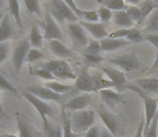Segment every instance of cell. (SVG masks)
Returning <instances> with one entry per match:
<instances>
[{"mask_svg":"<svg viewBox=\"0 0 158 137\" xmlns=\"http://www.w3.org/2000/svg\"><path fill=\"white\" fill-rule=\"evenodd\" d=\"M98 2L113 12L126 10L127 8L125 0H98Z\"/></svg>","mask_w":158,"mask_h":137,"instance_id":"28","label":"cell"},{"mask_svg":"<svg viewBox=\"0 0 158 137\" xmlns=\"http://www.w3.org/2000/svg\"><path fill=\"white\" fill-rule=\"evenodd\" d=\"M100 98H101L102 102L106 103L110 107H115L116 105L122 103H125V99L121 94V92L115 91L112 88L109 89H103L99 91Z\"/></svg>","mask_w":158,"mask_h":137,"instance_id":"16","label":"cell"},{"mask_svg":"<svg viewBox=\"0 0 158 137\" xmlns=\"http://www.w3.org/2000/svg\"><path fill=\"white\" fill-rule=\"evenodd\" d=\"M0 89L6 90V91L10 92V93H13V94L19 93V90L15 88V86H13L1 73H0Z\"/></svg>","mask_w":158,"mask_h":137,"instance_id":"38","label":"cell"},{"mask_svg":"<svg viewBox=\"0 0 158 137\" xmlns=\"http://www.w3.org/2000/svg\"><path fill=\"white\" fill-rule=\"evenodd\" d=\"M44 57L43 53L41 50H39L38 48H33L31 47L28 53V56H27V59H26V62H29V63H32L37 60H40Z\"/></svg>","mask_w":158,"mask_h":137,"instance_id":"40","label":"cell"},{"mask_svg":"<svg viewBox=\"0 0 158 137\" xmlns=\"http://www.w3.org/2000/svg\"><path fill=\"white\" fill-rule=\"evenodd\" d=\"M98 115H99L100 119L102 120V122L106 125V129H108L114 136L116 135L119 129L118 120H117L116 116L113 115L112 112H110L108 109H106V107H103V106H100L99 107V109H98Z\"/></svg>","mask_w":158,"mask_h":137,"instance_id":"12","label":"cell"},{"mask_svg":"<svg viewBox=\"0 0 158 137\" xmlns=\"http://www.w3.org/2000/svg\"><path fill=\"white\" fill-rule=\"evenodd\" d=\"M30 48H31V44L29 42V39L22 40L14 47V49L12 52V65L15 73L21 72L24 63L26 62V59H27Z\"/></svg>","mask_w":158,"mask_h":137,"instance_id":"7","label":"cell"},{"mask_svg":"<svg viewBox=\"0 0 158 137\" xmlns=\"http://www.w3.org/2000/svg\"><path fill=\"white\" fill-rule=\"evenodd\" d=\"M156 77H157V78H158V71H157V72H156Z\"/></svg>","mask_w":158,"mask_h":137,"instance_id":"55","label":"cell"},{"mask_svg":"<svg viewBox=\"0 0 158 137\" xmlns=\"http://www.w3.org/2000/svg\"><path fill=\"white\" fill-rule=\"evenodd\" d=\"M144 31L148 33H158V9H155L150 16L146 18Z\"/></svg>","mask_w":158,"mask_h":137,"instance_id":"27","label":"cell"},{"mask_svg":"<svg viewBox=\"0 0 158 137\" xmlns=\"http://www.w3.org/2000/svg\"><path fill=\"white\" fill-rule=\"evenodd\" d=\"M126 12L128 14V16L131 18V21L135 24H140L142 23V14H141V10H140L139 6H127L126 8Z\"/></svg>","mask_w":158,"mask_h":137,"instance_id":"31","label":"cell"},{"mask_svg":"<svg viewBox=\"0 0 158 137\" xmlns=\"http://www.w3.org/2000/svg\"><path fill=\"white\" fill-rule=\"evenodd\" d=\"M126 40H128L130 43H140V42L145 41V40H144V37L142 35V32L135 27L130 28Z\"/></svg>","mask_w":158,"mask_h":137,"instance_id":"34","label":"cell"},{"mask_svg":"<svg viewBox=\"0 0 158 137\" xmlns=\"http://www.w3.org/2000/svg\"><path fill=\"white\" fill-rule=\"evenodd\" d=\"M68 31L70 37L77 44L80 46H87L88 39L86 35V30L83 28V26L79 23H70L68 25Z\"/></svg>","mask_w":158,"mask_h":137,"instance_id":"15","label":"cell"},{"mask_svg":"<svg viewBox=\"0 0 158 137\" xmlns=\"http://www.w3.org/2000/svg\"><path fill=\"white\" fill-rule=\"evenodd\" d=\"M46 137H64L63 136V127L48 123V127L44 129Z\"/></svg>","mask_w":158,"mask_h":137,"instance_id":"33","label":"cell"},{"mask_svg":"<svg viewBox=\"0 0 158 137\" xmlns=\"http://www.w3.org/2000/svg\"><path fill=\"white\" fill-rule=\"evenodd\" d=\"M152 71H158V54L156 56V59H155L154 63H153V67H152Z\"/></svg>","mask_w":158,"mask_h":137,"instance_id":"52","label":"cell"},{"mask_svg":"<svg viewBox=\"0 0 158 137\" xmlns=\"http://www.w3.org/2000/svg\"><path fill=\"white\" fill-rule=\"evenodd\" d=\"M126 89H129L131 91L135 92L140 98L142 99L144 104V121H145V129L152 123L153 119L157 115V107H158V100L155 98H152L148 96L146 92H144L139 86L135 84L132 85H127Z\"/></svg>","mask_w":158,"mask_h":137,"instance_id":"1","label":"cell"},{"mask_svg":"<svg viewBox=\"0 0 158 137\" xmlns=\"http://www.w3.org/2000/svg\"><path fill=\"white\" fill-rule=\"evenodd\" d=\"M100 132H101V129L98 125H94L86 132L84 137H100Z\"/></svg>","mask_w":158,"mask_h":137,"instance_id":"47","label":"cell"},{"mask_svg":"<svg viewBox=\"0 0 158 137\" xmlns=\"http://www.w3.org/2000/svg\"><path fill=\"white\" fill-rule=\"evenodd\" d=\"M0 117H2V118H6V112H4V110H3V107H2V103H1V94H0Z\"/></svg>","mask_w":158,"mask_h":137,"instance_id":"51","label":"cell"},{"mask_svg":"<svg viewBox=\"0 0 158 137\" xmlns=\"http://www.w3.org/2000/svg\"><path fill=\"white\" fill-rule=\"evenodd\" d=\"M129 29H124V28H119V29L115 30V31L111 32L109 34V37H112V39H126L127 35L129 33Z\"/></svg>","mask_w":158,"mask_h":137,"instance_id":"43","label":"cell"},{"mask_svg":"<svg viewBox=\"0 0 158 137\" xmlns=\"http://www.w3.org/2000/svg\"><path fill=\"white\" fill-rule=\"evenodd\" d=\"M14 35V28L10 15H4L0 22V43L8 42Z\"/></svg>","mask_w":158,"mask_h":137,"instance_id":"19","label":"cell"},{"mask_svg":"<svg viewBox=\"0 0 158 137\" xmlns=\"http://www.w3.org/2000/svg\"><path fill=\"white\" fill-rule=\"evenodd\" d=\"M11 52V46L9 42L0 43V65L6 60Z\"/></svg>","mask_w":158,"mask_h":137,"instance_id":"42","label":"cell"},{"mask_svg":"<svg viewBox=\"0 0 158 137\" xmlns=\"http://www.w3.org/2000/svg\"><path fill=\"white\" fill-rule=\"evenodd\" d=\"M30 74L33 75V76H37V77H40L42 79H45L46 81H52L55 79L54 75L48 71L46 68H35L33 70H30Z\"/></svg>","mask_w":158,"mask_h":137,"instance_id":"32","label":"cell"},{"mask_svg":"<svg viewBox=\"0 0 158 137\" xmlns=\"http://www.w3.org/2000/svg\"><path fill=\"white\" fill-rule=\"evenodd\" d=\"M93 78V85H94L95 92H99L100 90L109 89V88H115V85L110 80L109 78H106L103 75L99 74V73H95L92 74Z\"/></svg>","mask_w":158,"mask_h":137,"instance_id":"23","label":"cell"},{"mask_svg":"<svg viewBox=\"0 0 158 137\" xmlns=\"http://www.w3.org/2000/svg\"><path fill=\"white\" fill-rule=\"evenodd\" d=\"M64 1L66 2V3L68 4L69 8H70L71 10H72L73 12L77 14V16L79 17V18H81V17H82V10L77 8V6L75 4L74 0H64Z\"/></svg>","mask_w":158,"mask_h":137,"instance_id":"46","label":"cell"},{"mask_svg":"<svg viewBox=\"0 0 158 137\" xmlns=\"http://www.w3.org/2000/svg\"><path fill=\"white\" fill-rule=\"evenodd\" d=\"M48 13L60 23L64 21H68L70 23H77L79 19L77 14L69 8L68 4L64 0H51Z\"/></svg>","mask_w":158,"mask_h":137,"instance_id":"4","label":"cell"},{"mask_svg":"<svg viewBox=\"0 0 158 137\" xmlns=\"http://www.w3.org/2000/svg\"><path fill=\"white\" fill-rule=\"evenodd\" d=\"M75 89L83 93H92L95 92L94 85H93L92 74L86 68H83L75 80Z\"/></svg>","mask_w":158,"mask_h":137,"instance_id":"13","label":"cell"},{"mask_svg":"<svg viewBox=\"0 0 158 137\" xmlns=\"http://www.w3.org/2000/svg\"><path fill=\"white\" fill-rule=\"evenodd\" d=\"M23 96L35 108V110L38 112L39 116L41 117L42 123H43V127L45 129V127L48 125V123H50L48 120V117H53L52 106L48 105L45 101L41 100L40 98L33 96V94L29 93V92H27V91L23 92Z\"/></svg>","mask_w":158,"mask_h":137,"instance_id":"5","label":"cell"},{"mask_svg":"<svg viewBox=\"0 0 158 137\" xmlns=\"http://www.w3.org/2000/svg\"><path fill=\"white\" fill-rule=\"evenodd\" d=\"M85 59L90 63L94 65H99L100 62L104 60V58H102L100 55H92V54H85Z\"/></svg>","mask_w":158,"mask_h":137,"instance_id":"44","label":"cell"},{"mask_svg":"<svg viewBox=\"0 0 158 137\" xmlns=\"http://www.w3.org/2000/svg\"><path fill=\"white\" fill-rule=\"evenodd\" d=\"M113 23L119 28H124V29H129L135 26V23L131 21V18L128 16L126 10L123 11H117V12L113 13Z\"/></svg>","mask_w":158,"mask_h":137,"instance_id":"21","label":"cell"},{"mask_svg":"<svg viewBox=\"0 0 158 137\" xmlns=\"http://www.w3.org/2000/svg\"><path fill=\"white\" fill-rule=\"evenodd\" d=\"M98 15H99V19L102 23H106V22L111 21L113 18V11H111L110 9L106 8V6H101L97 10Z\"/></svg>","mask_w":158,"mask_h":137,"instance_id":"39","label":"cell"},{"mask_svg":"<svg viewBox=\"0 0 158 137\" xmlns=\"http://www.w3.org/2000/svg\"><path fill=\"white\" fill-rule=\"evenodd\" d=\"M80 24L83 26V28L86 31H88L93 35V37H94L95 40H100V41H101V40L109 37L108 31H106V27H104L102 23H87V22H81Z\"/></svg>","mask_w":158,"mask_h":137,"instance_id":"18","label":"cell"},{"mask_svg":"<svg viewBox=\"0 0 158 137\" xmlns=\"http://www.w3.org/2000/svg\"><path fill=\"white\" fill-rule=\"evenodd\" d=\"M0 137H19V136H16V135H14V134L3 133V134H0Z\"/></svg>","mask_w":158,"mask_h":137,"instance_id":"53","label":"cell"},{"mask_svg":"<svg viewBox=\"0 0 158 137\" xmlns=\"http://www.w3.org/2000/svg\"><path fill=\"white\" fill-rule=\"evenodd\" d=\"M87 23H98L99 21V15L97 11H83L82 10V17Z\"/></svg>","mask_w":158,"mask_h":137,"instance_id":"41","label":"cell"},{"mask_svg":"<svg viewBox=\"0 0 158 137\" xmlns=\"http://www.w3.org/2000/svg\"><path fill=\"white\" fill-rule=\"evenodd\" d=\"M93 100V96L90 93H83L69 100L64 104V109L71 110V112H79L84 110L90 105Z\"/></svg>","mask_w":158,"mask_h":137,"instance_id":"11","label":"cell"},{"mask_svg":"<svg viewBox=\"0 0 158 137\" xmlns=\"http://www.w3.org/2000/svg\"><path fill=\"white\" fill-rule=\"evenodd\" d=\"M16 123L19 137H40L39 131L21 114H16Z\"/></svg>","mask_w":158,"mask_h":137,"instance_id":"14","label":"cell"},{"mask_svg":"<svg viewBox=\"0 0 158 137\" xmlns=\"http://www.w3.org/2000/svg\"><path fill=\"white\" fill-rule=\"evenodd\" d=\"M135 85L139 86L144 92L152 94H158V78H141L135 80Z\"/></svg>","mask_w":158,"mask_h":137,"instance_id":"22","label":"cell"},{"mask_svg":"<svg viewBox=\"0 0 158 137\" xmlns=\"http://www.w3.org/2000/svg\"><path fill=\"white\" fill-rule=\"evenodd\" d=\"M144 129H145V121H144V119H143V120L140 121L139 127H138L137 132H135V137H144L143 136Z\"/></svg>","mask_w":158,"mask_h":137,"instance_id":"48","label":"cell"},{"mask_svg":"<svg viewBox=\"0 0 158 137\" xmlns=\"http://www.w3.org/2000/svg\"><path fill=\"white\" fill-rule=\"evenodd\" d=\"M4 15H6V14H4V12H0V22H1L2 18H3Z\"/></svg>","mask_w":158,"mask_h":137,"instance_id":"54","label":"cell"},{"mask_svg":"<svg viewBox=\"0 0 158 137\" xmlns=\"http://www.w3.org/2000/svg\"><path fill=\"white\" fill-rule=\"evenodd\" d=\"M0 127H2V124H1V123H0Z\"/></svg>","mask_w":158,"mask_h":137,"instance_id":"56","label":"cell"},{"mask_svg":"<svg viewBox=\"0 0 158 137\" xmlns=\"http://www.w3.org/2000/svg\"><path fill=\"white\" fill-rule=\"evenodd\" d=\"M45 87H48V89L53 90L54 92L56 93H64V92L69 91L71 89V86L70 85H66V84H63V83H59V81H56V80H52V81H46L45 83Z\"/></svg>","mask_w":158,"mask_h":137,"instance_id":"30","label":"cell"},{"mask_svg":"<svg viewBox=\"0 0 158 137\" xmlns=\"http://www.w3.org/2000/svg\"><path fill=\"white\" fill-rule=\"evenodd\" d=\"M96 115L93 110L84 109L74 112L71 116V127L74 133H86L92 127L95 125Z\"/></svg>","mask_w":158,"mask_h":137,"instance_id":"2","label":"cell"},{"mask_svg":"<svg viewBox=\"0 0 158 137\" xmlns=\"http://www.w3.org/2000/svg\"><path fill=\"white\" fill-rule=\"evenodd\" d=\"M141 10V14H142V21L146 19L148 16L151 15V13L155 10L156 8V4H155L154 0H143L140 4H138Z\"/></svg>","mask_w":158,"mask_h":137,"instance_id":"29","label":"cell"},{"mask_svg":"<svg viewBox=\"0 0 158 137\" xmlns=\"http://www.w3.org/2000/svg\"><path fill=\"white\" fill-rule=\"evenodd\" d=\"M100 137H114L112 133H111L110 131H109L106 127H104V129H101V132H100Z\"/></svg>","mask_w":158,"mask_h":137,"instance_id":"49","label":"cell"},{"mask_svg":"<svg viewBox=\"0 0 158 137\" xmlns=\"http://www.w3.org/2000/svg\"><path fill=\"white\" fill-rule=\"evenodd\" d=\"M9 11L10 14L13 16L14 22L19 29L23 28V22H22L21 17V6H19V0H9Z\"/></svg>","mask_w":158,"mask_h":137,"instance_id":"26","label":"cell"},{"mask_svg":"<svg viewBox=\"0 0 158 137\" xmlns=\"http://www.w3.org/2000/svg\"><path fill=\"white\" fill-rule=\"evenodd\" d=\"M25 91L29 92V93L33 94V96H38L41 100L43 101H53V102H61L63 98H61V94L56 93L53 90L48 89L45 86L41 85H32L26 87Z\"/></svg>","mask_w":158,"mask_h":137,"instance_id":"9","label":"cell"},{"mask_svg":"<svg viewBox=\"0 0 158 137\" xmlns=\"http://www.w3.org/2000/svg\"><path fill=\"white\" fill-rule=\"evenodd\" d=\"M24 2H25L26 9L28 10V12L38 15V16H41L42 12L38 0H24Z\"/></svg>","mask_w":158,"mask_h":137,"instance_id":"35","label":"cell"},{"mask_svg":"<svg viewBox=\"0 0 158 137\" xmlns=\"http://www.w3.org/2000/svg\"><path fill=\"white\" fill-rule=\"evenodd\" d=\"M100 68H101L102 72L106 75V77L114 84L117 91L121 92L126 89L128 84H127L126 76L123 73V71L116 70V68H110V67H101Z\"/></svg>","mask_w":158,"mask_h":137,"instance_id":"10","label":"cell"},{"mask_svg":"<svg viewBox=\"0 0 158 137\" xmlns=\"http://www.w3.org/2000/svg\"><path fill=\"white\" fill-rule=\"evenodd\" d=\"M48 48L52 52L53 55L59 59H70L73 58V53L60 40H52L48 41Z\"/></svg>","mask_w":158,"mask_h":137,"instance_id":"17","label":"cell"},{"mask_svg":"<svg viewBox=\"0 0 158 137\" xmlns=\"http://www.w3.org/2000/svg\"><path fill=\"white\" fill-rule=\"evenodd\" d=\"M43 33H41L40 31V28L38 25L32 26V28L30 29V34H29V42L31 44V47L33 48H38L42 47L43 45Z\"/></svg>","mask_w":158,"mask_h":137,"instance_id":"25","label":"cell"},{"mask_svg":"<svg viewBox=\"0 0 158 137\" xmlns=\"http://www.w3.org/2000/svg\"><path fill=\"white\" fill-rule=\"evenodd\" d=\"M41 28L43 29V37L46 41H52V40H60L63 39V34L58 27L57 21L50 14L46 13L45 18L41 23Z\"/></svg>","mask_w":158,"mask_h":137,"instance_id":"8","label":"cell"},{"mask_svg":"<svg viewBox=\"0 0 158 137\" xmlns=\"http://www.w3.org/2000/svg\"><path fill=\"white\" fill-rule=\"evenodd\" d=\"M100 44H101L102 52H112V50H116L118 48L127 46L128 44H130V42L126 39H112L108 37L101 40Z\"/></svg>","mask_w":158,"mask_h":137,"instance_id":"20","label":"cell"},{"mask_svg":"<svg viewBox=\"0 0 158 137\" xmlns=\"http://www.w3.org/2000/svg\"><path fill=\"white\" fill-rule=\"evenodd\" d=\"M61 120H63V136L64 137H79V134L74 133L71 127V116L66 112V109H63L61 112Z\"/></svg>","mask_w":158,"mask_h":137,"instance_id":"24","label":"cell"},{"mask_svg":"<svg viewBox=\"0 0 158 137\" xmlns=\"http://www.w3.org/2000/svg\"><path fill=\"white\" fill-rule=\"evenodd\" d=\"M157 125H158V112L155 116V118L153 119L152 123L148 125L146 129H144V137H158L157 134Z\"/></svg>","mask_w":158,"mask_h":137,"instance_id":"36","label":"cell"},{"mask_svg":"<svg viewBox=\"0 0 158 137\" xmlns=\"http://www.w3.org/2000/svg\"><path fill=\"white\" fill-rule=\"evenodd\" d=\"M40 67L50 71V72L54 75L55 78L72 79V80H77V78L74 73H73L72 68L69 65V63L67 62V61L63 60V59L46 61V62L41 63Z\"/></svg>","mask_w":158,"mask_h":137,"instance_id":"3","label":"cell"},{"mask_svg":"<svg viewBox=\"0 0 158 137\" xmlns=\"http://www.w3.org/2000/svg\"><path fill=\"white\" fill-rule=\"evenodd\" d=\"M143 0H125L126 3H129L130 6H138L140 4Z\"/></svg>","mask_w":158,"mask_h":137,"instance_id":"50","label":"cell"},{"mask_svg":"<svg viewBox=\"0 0 158 137\" xmlns=\"http://www.w3.org/2000/svg\"><path fill=\"white\" fill-rule=\"evenodd\" d=\"M109 62L116 67L121 68L125 72H133V71H139L143 68L140 59L135 55V53H129L124 54L122 56L115 57V58L109 59Z\"/></svg>","mask_w":158,"mask_h":137,"instance_id":"6","label":"cell"},{"mask_svg":"<svg viewBox=\"0 0 158 137\" xmlns=\"http://www.w3.org/2000/svg\"><path fill=\"white\" fill-rule=\"evenodd\" d=\"M101 44L98 40H90L88 42V45L86 46V53L85 54H92V55H100L101 53Z\"/></svg>","mask_w":158,"mask_h":137,"instance_id":"37","label":"cell"},{"mask_svg":"<svg viewBox=\"0 0 158 137\" xmlns=\"http://www.w3.org/2000/svg\"><path fill=\"white\" fill-rule=\"evenodd\" d=\"M144 40L152 44L158 50V33H148L144 37Z\"/></svg>","mask_w":158,"mask_h":137,"instance_id":"45","label":"cell"}]
</instances>
